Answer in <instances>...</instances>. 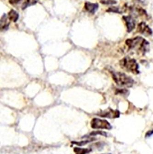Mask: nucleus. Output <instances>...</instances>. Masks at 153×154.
Returning a JSON list of instances; mask_svg holds the SVG:
<instances>
[{
	"instance_id": "obj_1",
	"label": "nucleus",
	"mask_w": 153,
	"mask_h": 154,
	"mask_svg": "<svg viewBox=\"0 0 153 154\" xmlns=\"http://www.w3.org/2000/svg\"><path fill=\"white\" fill-rule=\"evenodd\" d=\"M126 44L130 50H135L142 54L147 51L149 45V43L145 39L141 37L127 39Z\"/></svg>"
},
{
	"instance_id": "obj_2",
	"label": "nucleus",
	"mask_w": 153,
	"mask_h": 154,
	"mask_svg": "<svg viewBox=\"0 0 153 154\" xmlns=\"http://www.w3.org/2000/svg\"><path fill=\"white\" fill-rule=\"evenodd\" d=\"M111 74L113 80L119 86L127 87L133 86L134 80L125 73L112 72Z\"/></svg>"
},
{
	"instance_id": "obj_3",
	"label": "nucleus",
	"mask_w": 153,
	"mask_h": 154,
	"mask_svg": "<svg viewBox=\"0 0 153 154\" xmlns=\"http://www.w3.org/2000/svg\"><path fill=\"white\" fill-rule=\"evenodd\" d=\"M120 65L122 68L126 71L135 74L139 73L138 64L134 59L128 57L124 58L120 61Z\"/></svg>"
},
{
	"instance_id": "obj_4",
	"label": "nucleus",
	"mask_w": 153,
	"mask_h": 154,
	"mask_svg": "<svg viewBox=\"0 0 153 154\" xmlns=\"http://www.w3.org/2000/svg\"><path fill=\"white\" fill-rule=\"evenodd\" d=\"M91 125L93 129L110 130L112 128L111 125L108 121L98 118L93 119L91 122Z\"/></svg>"
},
{
	"instance_id": "obj_5",
	"label": "nucleus",
	"mask_w": 153,
	"mask_h": 154,
	"mask_svg": "<svg viewBox=\"0 0 153 154\" xmlns=\"http://www.w3.org/2000/svg\"><path fill=\"white\" fill-rule=\"evenodd\" d=\"M137 32L144 36H151L153 33L151 28L144 22L139 23L137 26Z\"/></svg>"
},
{
	"instance_id": "obj_6",
	"label": "nucleus",
	"mask_w": 153,
	"mask_h": 154,
	"mask_svg": "<svg viewBox=\"0 0 153 154\" xmlns=\"http://www.w3.org/2000/svg\"><path fill=\"white\" fill-rule=\"evenodd\" d=\"M122 18L123 20L125 21L128 32H130L133 31L135 28V20L130 15L123 16Z\"/></svg>"
},
{
	"instance_id": "obj_7",
	"label": "nucleus",
	"mask_w": 153,
	"mask_h": 154,
	"mask_svg": "<svg viewBox=\"0 0 153 154\" xmlns=\"http://www.w3.org/2000/svg\"><path fill=\"white\" fill-rule=\"evenodd\" d=\"M84 8L87 12L94 14L98 10L99 5L97 3L86 2L84 4Z\"/></svg>"
},
{
	"instance_id": "obj_8",
	"label": "nucleus",
	"mask_w": 153,
	"mask_h": 154,
	"mask_svg": "<svg viewBox=\"0 0 153 154\" xmlns=\"http://www.w3.org/2000/svg\"><path fill=\"white\" fill-rule=\"evenodd\" d=\"M100 116L109 118H116L119 117L120 116V112L117 110H108L101 114Z\"/></svg>"
},
{
	"instance_id": "obj_9",
	"label": "nucleus",
	"mask_w": 153,
	"mask_h": 154,
	"mask_svg": "<svg viewBox=\"0 0 153 154\" xmlns=\"http://www.w3.org/2000/svg\"><path fill=\"white\" fill-rule=\"evenodd\" d=\"M8 16L5 13L3 14L1 19V30H5L8 29L10 22L8 21Z\"/></svg>"
},
{
	"instance_id": "obj_10",
	"label": "nucleus",
	"mask_w": 153,
	"mask_h": 154,
	"mask_svg": "<svg viewBox=\"0 0 153 154\" xmlns=\"http://www.w3.org/2000/svg\"><path fill=\"white\" fill-rule=\"evenodd\" d=\"M8 17L10 20L15 23L19 20L20 15H19V14L17 13V11L14 10V9H11L8 12Z\"/></svg>"
},
{
	"instance_id": "obj_11",
	"label": "nucleus",
	"mask_w": 153,
	"mask_h": 154,
	"mask_svg": "<svg viewBox=\"0 0 153 154\" xmlns=\"http://www.w3.org/2000/svg\"><path fill=\"white\" fill-rule=\"evenodd\" d=\"M37 2H38L37 0H26L22 5V9L23 10H25L26 8H27L28 7L35 5Z\"/></svg>"
},
{
	"instance_id": "obj_12",
	"label": "nucleus",
	"mask_w": 153,
	"mask_h": 154,
	"mask_svg": "<svg viewBox=\"0 0 153 154\" xmlns=\"http://www.w3.org/2000/svg\"><path fill=\"white\" fill-rule=\"evenodd\" d=\"M74 151L76 154H86L90 152L91 149H88L76 147L74 149Z\"/></svg>"
},
{
	"instance_id": "obj_13",
	"label": "nucleus",
	"mask_w": 153,
	"mask_h": 154,
	"mask_svg": "<svg viewBox=\"0 0 153 154\" xmlns=\"http://www.w3.org/2000/svg\"><path fill=\"white\" fill-rule=\"evenodd\" d=\"M106 12H109V13H114L120 14H122L123 13L122 11L120 10L119 8L116 7H110V8H108L107 10H106Z\"/></svg>"
},
{
	"instance_id": "obj_14",
	"label": "nucleus",
	"mask_w": 153,
	"mask_h": 154,
	"mask_svg": "<svg viewBox=\"0 0 153 154\" xmlns=\"http://www.w3.org/2000/svg\"><path fill=\"white\" fill-rule=\"evenodd\" d=\"M94 140V138L91 139V140H87L83 141L80 142H72V143H74V144H77L79 146H82V145H85L86 144H87L88 143L91 142L93 141Z\"/></svg>"
},
{
	"instance_id": "obj_15",
	"label": "nucleus",
	"mask_w": 153,
	"mask_h": 154,
	"mask_svg": "<svg viewBox=\"0 0 153 154\" xmlns=\"http://www.w3.org/2000/svg\"><path fill=\"white\" fill-rule=\"evenodd\" d=\"M101 2L102 4H108V5H113V4H116L117 3L115 0H102Z\"/></svg>"
},
{
	"instance_id": "obj_16",
	"label": "nucleus",
	"mask_w": 153,
	"mask_h": 154,
	"mask_svg": "<svg viewBox=\"0 0 153 154\" xmlns=\"http://www.w3.org/2000/svg\"><path fill=\"white\" fill-rule=\"evenodd\" d=\"M97 135H100L104 136L107 137V134L106 132L104 131H93V132L91 133L90 135L95 136Z\"/></svg>"
},
{
	"instance_id": "obj_17",
	"label": "nucleus",
	"mask_w": 153,
	"mask_h": 154,
	"mask_svg": "<svg viewBox=\"0 0 153 154\" xmlns=\"http://www.w3.org/2000/svg\"><path fill=\"white\" fill-rule=\"evenodd\" d=\"M22 1H23V0H9L8 2H9V4L13 5V6H14V5L19 4Z\"/></svg>"
},
{
	"instance_id": "obj_18",
	"label": "nucleus",
	"mask_w": 153,
	"mask_h": 154,
	"mask_svg": "<svg viewBox=\"0 0 153 154\" xmlns=\"http://www.w3.org/2000/svg\"><path fill=\"white\" fill-rule=\"evenodd\" d=\"M153 134V129L147 132L146 134L145 135V137H151Z\"/></svg>"
},
{
	"instance_id": "obj_19",
	"label": "nucleus",
	"mask_w": 153,
	"mask_h": 154,
	"mask_svg": "<svg viewBox=\"0 0 153 154\" xmlns=\"http://www.w3.org/2000/svg\"></svg>"
}]
</instances>
